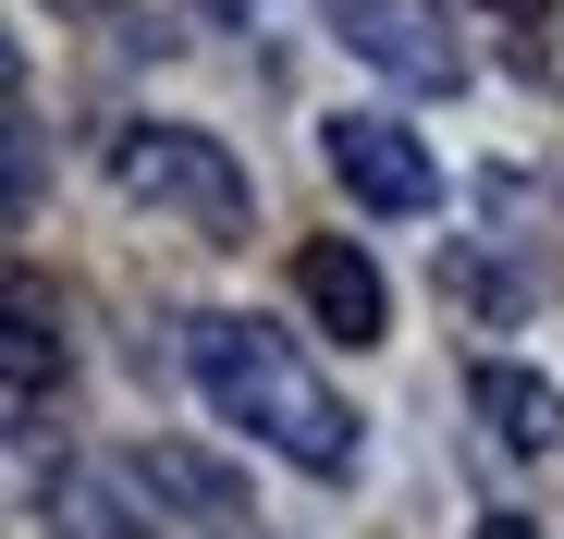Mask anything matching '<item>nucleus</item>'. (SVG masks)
<instances>
[{
    "instance_id": "obj_1",
    "label": "nucleus",
    "mask_w": 564,
    "mask_h": 539,
    "mask_svg": "<svg viewBox=\"0 0 564 539\" xmlns=\"http://www.w3.org/2000/svg\"><path fill=\"white\" fill-rule=\"evenodd\" d=\"M184 355H197V393H209L234 429H258L270 454H295L307 479H356V417L295 369L282 331H258V319H197Z\"/></svg>"
},
{
    "instance_id": "obj_2",
    "label": "nucleus",
    "mask_w": 564,
    "mask_h": 539,
    "mask_svg": "<svg viewBox=\"0 0 564 539\" xmlns=\"http://www.w3.org/2000/svg\"><path fill=\"white\" fill-rule=\"evenodd\" d=\"M111 185H123L135 209L184 221V233H209V245H246V221H258L234 147L197 135V123H135V135H111Z\"/></svg>"
},
{
    "instance_id": "obj_3",
    "label": "nucleus",
    "mask_w": 564,
    "mask_h": 539,
    "mask_svg": "<svg viewBox=\"0 0 564 539\" xmlns=\"http://www.w3.org/2000/svg\"><path fill=\"white\" fill-rule=\"evenodd\" d=\"M332 37H344L368 74H393L405 99L466 86V50H454V25H442V0H332Z\"/></svg>"
},
{
    "instance_id": "obj_4",
    "label": "nucleus",
    "mask_w": 564,
    "mask_h": 539,
    "mask_svg": "<svg viewBox=\"0 0 564 539\" xmlns=\"http://www.w3.org/2000/svg\"><path fill=\"white\" fill-rule=\"evenodd\" d=\"M319 147H332V185H344L356 209H393V221H405V209H430V197H442L430 147H417L405 123H381V111H344Z\"/></svg>"
},
{
    "instance_id": "obj_5",
    "label": "nucleus",
    "mask_w": 564,
    "mask_h": 539,
    "mask_svg": "<svg viewBox=\"0 0 564 539\" xmlns=\"http://www.w3.org/2000/svg\"><path fill=\"white\" fill-rule=\"evenodd\" d=\"M295 295H307L319 331H344V343H381V331H393V283H381V270H368V245H344V233L295 245Z\"/></svg>"
},
{
    "instance_id": "obj_6",
    "label": "nucleus",
    "mask_w": 564,
    "mask_h": 539,
    "mask_svg": "<svg viewBox=\"0 0 564 539\" xmlns=\"http://www.w3.org/2000/svg\"><path fill=\"white\" fill-rule=\"evenodd\" d=\"M0 369H13V393H0V405H13V429L37 441V429H50V393H62V331H50V295H37V283H13V331H0Z\"/></svg>"
},
{
    "instance_id": "obj_7",
    "label": "nucleus",
    "mask_w": 564,
    "mask_h": 539,
    "mask_svg": "<svg viewBox=\"0 0 564 539\" xmlns=\"http://www.w3.org/2000/svg\"><path fill=\"white\" fill-rule=\"evenodd\" d=\"M466 405H479V429L503 441V454H552V441H564V393H552L540 369H479Z\"/></svg>"
},
{
    "instance_id": "obj_8",
    "label": "nucleus",
    "mask_w": 564,
    "mask_h": 539,
    "mask_svg": "<svg viewBox=\"0 0 564 539\" xmlns=\"http://www.w3.org/2000/svg\"><path fill=\"white\" fill-rule=\"evenodd\" d=\"M123 479H135V491H148V503H184V515H209V527H221V515H234V503H246V491H234V479H221V466H209V454H172V441H148V454H135V466H123Z\"/></svg>"
},
{
    "instance_id": "obj_9",
    "label": "nucleus",
    "mask_w": 564,
    "mask_h": 539,
    "mask_svg": "<svg viewBox=\"0 0 564 539\" xmlns=\"http://www.w3.org/2000/svg\"><path fill=\"white\" fill-rule=\"evenodd\" d=\"M37 209V111H25V86H13V221Z\"/></svg>"
},
{
    "instance_id": "obj_10",
    "label": "nucleus",
    "mask_w": 564,
    "mask_h": 539,
    "mask_svg": "<svg viewBox=\"0 0 564 539\" xmlns=\"http://www.w3.org/2000/svg\"><path fill=\"white\" fill-rule=\"evenodd\" d=\"M479 539H552V527H528V515H491V527H479Z\"/></svg>"
},
{
    "instance_id": "obj_11",
    "label": "nucleus",
    "mask_w": 564,
    "mask_h": 539,
    "mask_svg": "<svg viewBox=\"0 0 564 539\" xmlns=\"http://www.w3.org/2000/svg\"><path fill=\"white\" fill-rule=\"evenodd\" d=\"M197 13H221V25H246V13H258V0H197Z\"/></svg>"
},
{
    "instance_id": "obj_12",
    "label": "nucleus",
    "mask_w": 564,
    "mask_h": 539,
    "mask_svg": "<svg viewBox=\"0 0 564 539\" xmlns=\"http://www.w3.org/2000/svg\"><path fill=\"white\" fill-rule=\"evenodd\" d=\"M491 13H516V25H540V13H552V0H491Z\"/></svg>"
}]
</instances>
